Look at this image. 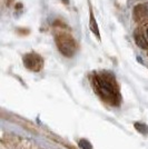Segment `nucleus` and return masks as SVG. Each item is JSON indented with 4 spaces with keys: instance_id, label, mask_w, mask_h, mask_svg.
Returning <instances> with one entry per match:
<instances>
[{
    "instance_id": "3",
    "label": "nucleus",
    "mask_w": 148,
    "mask_h": 149,
    "mask_svg": "<svg viewBox=\"0 0 148 149\" xmlns=\"http://www.w3.org/2000/svg\"><path fill=\"white\" fill-rule=\"evenodd\" d=\"M24 63L31 71H40L43 66V59L38 54L30 52L24 57Z\"/></svg>"
},
{
    "instance_id": "2",
    "label": "nucleus",
    "mask_w": 148,
    "mask_h": 149,
    "mask_svg": "<svg viewBox=\"0 0 148 149\" xmlns=\"http://www.w3.org/2000/svg\"><path fill=\"white\" fill-rule=\"evenodd\" d=\"M56 44L59 48V51L64 56L71 57L77 50V44L75 41L74 37L65 31L56 32Z\"/></svg>"
},
{
    "instance_id": "5",
    "label": "nucleus",
    "mask_w": 148,
    "mask_h": 149,
    "mask_svg": "<svg viewBox=\"0 0 148 149\" xmlns=\"http://www.w3.org/2000/svg\"><path fill=\"white\" fill-rule=\"evenodd\" d=\"M135 127L137 128V130L139 131V132H142V134H147V132H148V128L145 126V125L135 124Z\"/></svg>"
},
{
    "instance_id": "4",
    "label": "nucleus",
    "mask_w": 148,
    "mask_h": 149,
    "mask_svg": "<svg viewBox=\"0 0 148 149\" xmlns=\"http://www.w3.org/2000/svg\"><path fill=\"white\" fill-rule=\"evenodd\" d=\"M136 42L142 49L148 50V25L138 29L135 33Z\"/></svg>"
},
{
    "instance_id": "6",
    "label": "nucleus",
    "mask_w": 148,
    "mask_h": 149,
    "mask_svg": "<svg viewBox=\"0 0 148 149\" xmlns=\"http://www.w3.org/2000/svg\"><path fill=\"white\" fill-rule=\"evenodd\" d=\"M79 146L82 149H91V145L88 143L87 140H80L79 141Z\"/></svg>"
},
{
    "instance_id": "1",
    "label": "nucleus",
    "mask_w": 148,
    "mask_h": 149,
    "mask_svg": "<svg viewBox=\"0 0 148 149\" xmlns=\"http://www.w3.org/2000/svg\"><path fill=\"white\" fill-rule=\"evenodd\" d=\"M93 87L106 104L111 106H118L120 102V93L115 77L109 72L101 71L93 74L91 78Z\"/></svg>"
}]
</instances>
